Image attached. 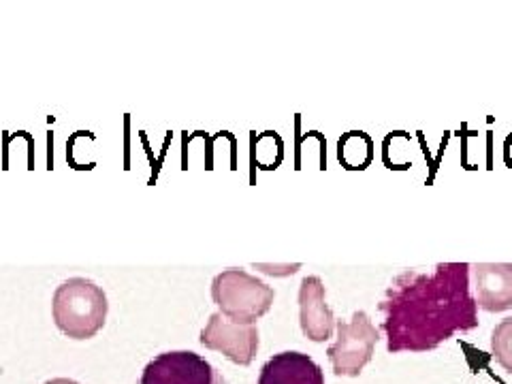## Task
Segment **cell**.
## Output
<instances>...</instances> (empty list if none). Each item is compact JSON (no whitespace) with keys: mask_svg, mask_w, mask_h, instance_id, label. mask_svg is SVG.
Listing matches in <instances>:
<instances>
[{"mask_svg":"<svg viewBox=\"0 0 512 384\" xmlns=\"http://www.w3.org/2000/svg\"><path fill=\"white\" fill-rule=\"evenodd\" d=\"M470 263H438L431 271L399 274L380 301L387 350H436L455 333L478 327V303L470 291Z\"/></svg>","mask_w":512,"mask_h":384,"instance_id":"6da1fadb","label":"cell"},{"mask_svg":"<svg viewBox=\"0 0 512 384\" xmlns=\"http://www.w3.org/2000/svg\"><path fill=\"white\" fill-rule=\"evenodd\" d=\"M107 295L88 278H69L52 297V318L71 340H90L105 327Z\"/></svg>","mask_w":512,"mask_h":384,"instance_id":"7a4b0ae2","label":"cell"},{"mask_svg":"<svg viewBox=\"0 0 512 384\" xmlns=\"http://www.w3.org/2000/svg\"><path fill=\"white\" fill-rule=\"evenodd\" d=\"M274 288L246 269H224L212 280V301L237 325H254L274 306Z\"/></svg>","mask_w":512,"mask_h":384,"instance_id":"3957f363","label":"cell"},{"mask_svg":"<svg viewBox=\"0 0 512 384\" xmlns=\"http://www.w3.org/2000/svg\"><path fill=\"white\" fill-rule=\"evenodd\" d=\"M338 338L327 348V357L338 376L357 378L372 361L380 333L365 312H355L350 320L335 323Z\"/></svg>","mask_w":512,"mask_h":384,"instance_id":"277c9868","label":"cell"},{"mask_svg":"<svg viewBox=\"0 0 512 384\" xmlns=\"http://www.w3.org/2000/svg\"><path fill=\"white\" fill-rule=\"evenodd\" d=\"M139 384H227V380L197 352L171 350L146 365Z\"/></svg>","mask_w":512,"mask_h":384,"instance_id":"5b68a950","label":"cell"},{"mask_svg":"<svg viewBox=\"0 0 512 384\" xmlns=\"http://www.w3.org/2000/svg\"><path fill=\"white\" fill-rule=\"evenodd\" d=\"M199 342L205 348L222 352L235 365H250L259 352V329L256 325H237L216 312L207 320Z\"/></svg>","mask_w":512,"mask_h":384,"instance_id":"8992f818","label":"cell"},{"mask_svg":"<svg viewBox=\"0 0 512 384\" xmlns=\"http://www.w3.org/2000/svg\"><path fill=\"white\" fill-rule=\"evenodd\" d=\"M333 310L327 306L325 284L318 276H308L299 286V325L308 340L327 342L335 329Z\"/></svg>","mask_w":512,"mask_h":384,"instance_id":"52a82bcc","label":"cell"},{"mask_svg":"<svg viewBox=\"0 0 512 384\" xmlns=\"http://www.w3.org/2000/svg\"><path fill=\"white\" fill-rule=\"evenodd\" d=\"M476 303L485 312H506L512 308V263L470 265Z\"/></svg>","mask_w":512,"mask_h":384,"instance_id":"ba28073f","label":"cell"},{"mask_svg":"<svg viewBox=\"0 0 512 384\" xmlns=\"http://www.w3.org/2000/svg\"><path fill=\"white\" fill-rule=\"evenodd\" d=\"M259 384H325V374L312 357L286 350L261 367Z\"/></svg>","mask_w":512,"mask_h":384,"instance_id":"9c48e42d","label":"cell"},{"mask_svg":"<svg viewBox=\"0 0 512 384\" xmlns=\"http://www.w3.org/2000/svg\"><path fill=\"white\" fill-rule=\"evenodd\" d=\"M491 355L504 372L512 374V316L495 325L491 333Z\"/></svg>","mask_w":512,"mask_h":384,"instance_id":"30bf717a","label":"cell"},{"mask_svg":"<svg viewBox=\"0 0 512 384\" xmlns=\"http://www.w3.org/2000/svg\"><path fill=\"white\" fill-rule=\"evenodd\" d=\"M45 384H77V382L71 378H54V380H47Z\"/></svg>","mask_w":512,"mask_h":384,"instance_id":"8fae6325","label":"cell"}]
</instances>
